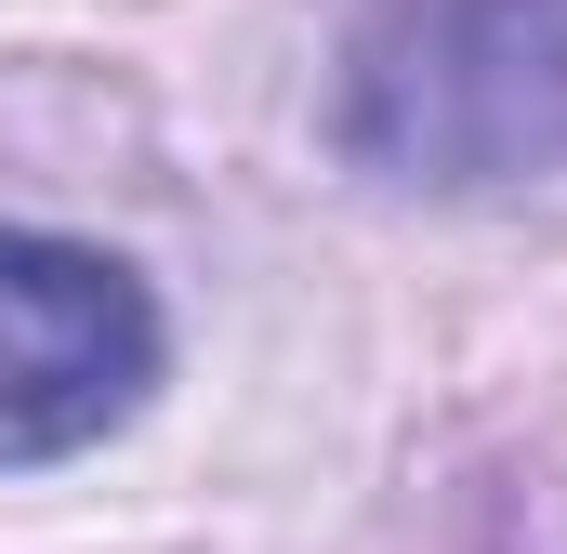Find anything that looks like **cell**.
Returning a JSON list of instances; mask_svg holds the SVG:
<instances>
[{
  "instance_id": "1",
  "label": "cell",
  "mask_w": 567,
  "mask_h": 554,
  "mask_svg": "<svg viewBox=\"0 0 567 554\" xmlns=\"http://www.w3.org/2000/svg\"><path fill=\"white\" fill-rule=\"evenodd\" d=\"M330 133L370 185L423 198L567 172V0H383L343 53Z\"/></svg>"
},
{
  "instance_id": "2",
  "label": "cell",
  "mask_w": 567,
  "mask_h": 554,
  "mask_svg": "<svg viewBox=\"0 0 567 554\" xmlns=\"http://www.w3.org/2000/svg\"><path fill=\"white\" fill-rule=\"evenodd\" d=\"M158 383V304L120 252L0 225V475L80 462Z\"/></svg>"
}]
</instances>
